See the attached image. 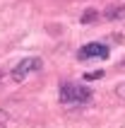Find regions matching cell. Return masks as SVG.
I'll return each instance as SVG.
<instances>
[{"mask_svg": "<svg viewBox=\"0 0 125 128\" xmlns=\"http://www.w3.org/2000/svg\"><path fill=\"white\" fill-rule=\"evenodd\" d=\"M58 92H60L62 104H84L91 99V90L79 85V82H62Z\"/></svg>", "mask_w": 125, "mask_h": 128, "instance_id": "6da1fadb", "label": "cell"}, {"mask_svg": "<svg viewBox=\"0 0 125 128\" xmlns=\"http://www.w3.org/2000/svg\"><path fill=\"white\" fill-rule=\"evenodd\" d=\"M41 68H43V60H41V58H36V56H29V58H24V60H19V63L14 65V70H12V80L22 82L24 78H29L31 72L41 70Z\"/></svg>", "mask_w": 125, "mask_h": 128, "instance_id": "7a4b0ae2", "label": "cell"}, {"mask_svg": "<svg viewBox=\"0 0 125 128\" xmlns=\"http://www.w3.org/2000/svg\"><path fill=\"white\" fill-rule=\"evenodd\" d=\"M77 58H79V60H91V58H108V46H106V44H99V41L84 44L82 48L77 51Z\"/></svg>", "mask_w": 125, "mask_h": 128, "instance_id": "3957f363", "label": "cell"}, {"mask_svg": "<svg viewBox=\"0 0 125 128\" xmlns=\"http://www.w3.org/2000/svg\"><path fill=\"white\" fill-rule=\"evenodd\" d=\"M106 20H125V5H111L104 12Z\"/></svg>", "mask_w": 125, "mask_h": 128, "instance_id": "277c9868", "label": "cell"}, {"mask_svg": "<svg viewBox=\"0 0 125 128\" xmlns=\"http://www.w3.org/2000/svg\"><path fill=\"white\" fill-rule=\"evenodd\" d=\"M79 20H82V24H89V22H94V20H96V10H87V12H84Z\"/></svg>", "mask_w": 125, "mask_h": 128, "instance_id": "5b68a950", "label": "cell"}, {"mask_svg": "<svg viewBox=\"0 0 125 128\" xmlns=\"http://www.w3.org/2000/svg\"><path fill=\"white\" fill-rule=\"evenodd\" d=\"M84 78L87 80H99V78H104V70H91V72H87Z\"/></svg>", "mask_w": 125, "mask_h": 128, "instance_id": "8992f818", "label": "cell"}, {"mask_svg": "<svg viewBox=\"0 0 125 128\" xmlns=\"http://www.w3.org/2000/svg\"><path fill=\"white\" fill-rule=\"evenodd\" d=\"M116 92H118V97H123V99H125V82H123V85H118Z\"/></svg>", "mask_w": 125, "mask_h": 128, "instance_id": "52a82bcc", "label": "cell"}]
</instances>
